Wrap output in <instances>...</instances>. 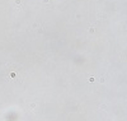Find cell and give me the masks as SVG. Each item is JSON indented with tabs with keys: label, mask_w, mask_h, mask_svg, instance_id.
Masks as SVG:
<instances>
[{
	"label": "cell",
	"mask_w": 127,
	"mask_h": 121,
	"mask_svg": "<svg viewBox=\"0 0 127 121\" xmlns=\"http://www.w3.org/2000/svg\"><path fill=\"white\" fill-rule=\"evenodd\" d=\"M89 32H94V27H89Z\"/></svg>",
	"instance_id": "cell-1"
}]
</instances>
